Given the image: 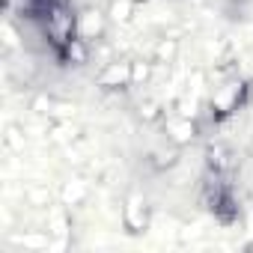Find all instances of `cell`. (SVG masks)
<instances>
[{
  "label": "cell",
  "instance_id": "5",
  "mask_svg": "<svg viewBox=\"0 0 253 253\" xmlns=\"http://www.w3.org/2000/svg\"><path fill=\"white\" fill-rule=\"evenodd\" d=\"M78 30H81V39H86L89 45L98 42L107 30V18L104 12L98 9H78Z\"/></svg>",
  "mask_w": 253,
  "mask_h": 253
},
{
  "label": "cell",
  "instance_id": "2",
  "mask_svg": "<svg viewBox=\"0 0 253 253\" xmlns=\"http://www.w3.org/2000/svg\"><path fill=\"white\" fill-rule=\"evenodd\" d=\"M250 101H253V81L238 69L223 72L203 95V119L209 125H223L235 119L241 110H247Z\"/></svg>",
  "mask_w": 253,
  "mask_h": 253
},
{
  "label": "cell",
  "instance_id": "6",
  "mask_svg": "<svg viewBox=\"0 0 253 253\" xmlns=\"http://www.w3.org/2000/svg\"><path fill=\"white\" fill-rule=\"evenodd\" d=\"M57 197H60V203H63L66 209H72V206H84V203L89 200V185H86L84 179H66V182L60 185Z\"/></svg>",
  "mask_w": 253,
  "mask_h": 253
},
{
  "label": "cell",
  "instance_id": "4",
  "mask_svg": "<svg viewBox=\"0 0 253 253\" xmlns=\"http://www.w3.org/2000/svg\"><path fill=\"white\" fill-rule=\"evenodd\" d=\"M155 220V206L143 191H128L119 206V223L128 235H146Z\"/></svg>",
  "mask_w": 253,
  "mask_h": 253
},
{
  "label": "cell",
  "instance_id": "1",
  "mask_svg": "<svg viewBox=\"0 0 253 253\" xmlns=\"http://www.w3.org/2000/svg\"><path fill=\"white\" fill-rule=\"evenodd\" d=\"M200 206L223 229L241 223L244 203H241V194H238V173L206 167L203 176H200Z\"/></svg>",
  "mask_w": 253,
  "mask_h": 253
},
{
  "label": "cell",
  "instance_id": "3",
  "mask_svg": "<svg viewBox=\"0 0 253 253\" xmlns=\"http://www.w3.org/2000/svg\"><path fill=\"white\" fill-rule=\"evenodd\" d=\"M152 72L149 63L140 66V60H110L98 69L95 75V86L101 92H128L131 86H137L140 81H146Z\"/></svg>",
  "mask_w": 253,
  "mask_h": 253
}]
</instances>
